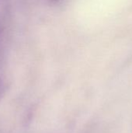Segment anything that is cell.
I'll use <instances>...</instances> for the list:
<instances>
[{
	"label": "cell",
	"mask_w": 132,
	"mask_h": 133,
	"mask_svg": "<svg viewBox=\"0 0 132 133\" xmlns=\"http://www.w3.org/2000/svg\"><path fill=\"white\" fill-rule=\"evenodd\" d=\"M1 32H2V30H1V29H0V37H1Z\"/></svg>",
	"instance_id": "2"
},
{
	"label": "cell",
	"mask_w": 132,
	"mask_h": 133,
	"mask_svg": "<svg viewBox=\"0 0 132 133\" xmlns=\"http://www.w3.org/2000/svg\"><path fill=\"white\" fill-rule=\"evenodd\" d=\"M51 1H58V0H51Z\"/></svg>",
	"instance_id": "3"
},
{
	"label": "cell",
	"mask_w": 132,
	"mask_h": 133,
	"mask_svg": "<svg viewBox=\"0 0 132 133\" xmlns=\"http://www.w3.org/2000/svg\"><path fill=\"white\" fill-rule=\"evenodd\" d=\"M5 90V84H4V83H3L2 81L0 80V101H1V99L2 98L3 95H4Z\"/></svg>",
	"instance_id": "1"
}]
</instances>
